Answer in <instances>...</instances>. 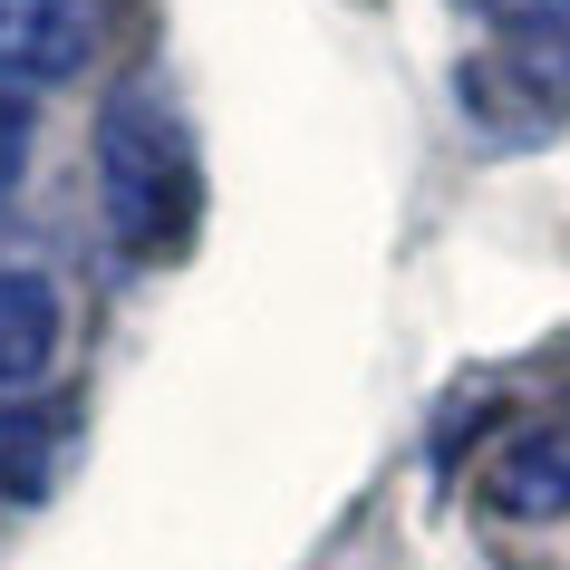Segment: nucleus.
Masks as SVG:
<instances>
[{"mask_svg":"<svg viewBox=\"0 0 570 570\" xmlns=\"http://www.w3.org/2000/svg\"><path fill=\"white\" fill-rule=\"evenodd\" d=\"M97 49V0H0V88L10 78H68Z\"/></svg>","mask_w":570,"mask_h":570,"instance_id":"nucleus-3","label":"nucleus"},{"mask_svg":"<svg viewBox=\"0 0 570 570\" xmlns=\"http://www.w3.org/2000/svg\"><path fill=\"white\" fill-rule=\"evenodd\" d=\"M483 512H503V522H570V416H532L493 445Z\"/></svg>","mask_w":570,"mask_h":570,"instance_id":"nucleus-2","label":"nucleus"},{"mask_svg":"<svg viewBox=\"0 0 570 570\" xmlns=\"http://www.w3.org/2000/svg\"><path fill=\"white\" fill-rule=\"evenodd\" d=\"M474 10H493L503 30H570V0H474Z\"/></svg>","mask_w":570,"mask_h":570,"instance_id":"nucleus-7","label":"nucleus"},{"mask_svg":"<svg viewBox=\"0 0 570 570\" xmlns=\"http://www.w3.org/2000/svg\"><path fill=\"white\" fill-rule=\"evenodd\" d=\"M59 358V291L39 271H0V396H20Z\"/></svg>","mask_w":570,"mask_h":570,"instance_id":"nucleus-5","label":"nucleus"},{"mask_svg":"<svg viewBox=\"0 0 570 570\" xmlns=\"http://www.w3.org/2000/svg\"><path fill=\"white\" fill-rule=\"evenodd\" d=\"M68 454H78V416L49 406V396H10V406H0V503L59 493Z\"/></svg>","mask_w":570,"mask_h":570,"instance_id":"nucleus-4","label":"nucleus"},{"mask_svg":"<svg viewBox=\"0 0 570 570\" xmlns=\"http://www.w3.org/2000/svg\"><path fill=\"white\" fill-rule=\"evenodd\" d=\"M30 146H39V107H30V88H0V213L20 204V175H30Z\"/></svg>","mask_w":570,"mask_h":570,"instance_id":"nucleus-6","label":"nucleus"},{"mask_svg":"<svg viewBox=\"0 0 570 570\" xmlns=\"http://www.w3.org/2000/svg\"><path fill=\"white\" fill-rule=\"evenodd\" d=\"M97 204H107V233H117L126 262H175L194 242V204H204L194 126L155 68H136L97 107Z\"/></svg>","mask_w":570,"mask_h":570,"instance_id":"nucleus-1","label":"nucleus"}]
</instances>
